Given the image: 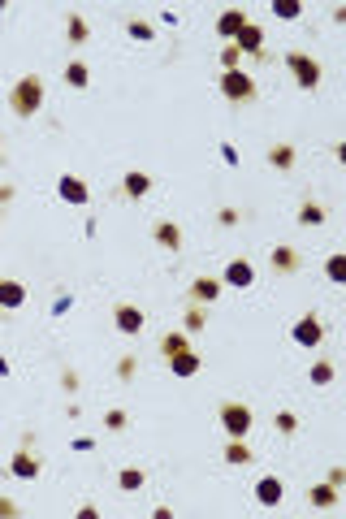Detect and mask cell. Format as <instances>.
I'll return each instance as SVG.
<instances>
[{
  "label": "cell",
  "instance_id": "obj_1",
  "mask_svg": "<svg viewBox=\"0 0 346 519\" xmlns=\"http://www.w3.org/2000/svg\"><path fill=\"white\" fill-rule=\"evenodd\" d=\"M9 104H13V112H18V117H35V112H39V104H44V83H39L35 74H26L22 83L13 87Z\"/></svg>",
  "mask_w": 346,
  "mask_h": 519
},
{
  "label": "cell",
  "instance_id": "obj_2",
  "mask_svg": "<svg viewBox=\"0 0 346 519\" xmlns=\"http://www.w3.org/2000/svg\"><path fill=\"white\" fill-rule=\"evenodd\" d=\"M221 91H225V100H234V104H247V100H256V83L247 78L242 70H229L221 78Z\"/></svg>",
  "mask_w": 346,
  "mask_h": 519
},
{
  "label": "cell",
  "instance_id": "obj_3",
  "mask_svg": "<svg viewBox=\"0 0 346 519\" xmlns=\"http://www.w3.org/2000/svg\"><path fill=\"white\" fill-rule=\"evenodd\" d=\"M286 65H290V74L299 78V87H303V91H311V87L320 83V65L311 61V57H303V52H290V57H286Z\"/></svg>",
  "mask_w": 346,
  "mask_h": 519
},
{
  "label": "cell",
  "instance_id": "obj_4",
  "mask_svg": "<svg viewBox=\"0 0 346 519\" xmlns=\"http://www.w3.org/2000/svg\"><path fill=\"white\" fill-rule=\"evenodd\" d=\"M221 424H225L229 437H242L247 429H251V411H247L242 402H229V407L221 411Z\"/></svg>",
  "mask_w": 346,
  "mask_h": 519
},
{
  "label": "cell",
  "instance_id": "obj_5",
  "mask_svg": "<svg viewBox=\"0 0 346 519\" xmlns=\"http://www.w3.org/2000/svg\"><path fill=\"white\" fill-rule=\"evenodd\" d=\"M320 337H325V329H320L316 316H303L299 324H294V342H299V346H316Z\"/></svg>",
  "mask_w": 346,
  "mask_h": 519
},
{
  "label": "cell",
  "instance_id": "obj_6",
  "mask_svg": "<svg viewBox=\"0 0 346 519\" xmlns=\"http://www.w3.org/2000/svg\"><path fill=\"white\" fill-rule=\"evenodd\" d=\"M234 48H238V52H260V48H265V30L247 22L238 35H234Z\"/></svg>",
  "mask_w": 346,
  "mask_h": 519
},
{
  "label": "cell",
  "instance_id": "obj_7",
  "mask_svg": "<svg viewBox=\"0 0 346 519\" xmlns=\"http://www.w3.org/2000/svg\"><path fill=\"white\" fill-rule=\"evenodd\" d=\"M256 498H260V507H277V502H282V480L265 476V480L256 484Z\"/></svg>",
  "mask_w": 346,
  "mask_h": 519
},
{
  "label": "cell",
  "instance_id": "obj_8",
  "mask_svg": "<svg viewBox=\"0 0 346 519\" xmlns=\"http://www.w3.org/2000/svg\"><path fill=\"white\" fill-rule=\"evenodd\" d=\"M225 282H229V286H238V290H247V286L256 282V273H251V264H247V260H234V264L225 268Z\"/></svg>",
  "mask_w": 346,
  "mask_h": 519
},
{
  "label": "cell",
  "instance_id": "obj_9",
  "mask_svg": "<svg viewBox=\"0 0 346 519\" xmlns=\"http://www.w3.org/2000/svg\"><path fill=\"white\" fill-rule=\"evenodd\" d=\"M242 26H247V13H242V9H225L221 22H217V30H221V35H229V39H234Z\"/></svg>",
  "mask_w": 346,
  "mask_h": 519
},
{
  "label": "cell",
  "instance_id": "obj_10",
  "mask_svg": "<svg viewBox=\"0 0 346 519\" xmlns=\"http://www.w3.org/2000/svg\"><path fill=\"white\" fill-rule=\"evenodd\" d=\"M57 190H61V199H70V204H87V186H82L78 177H70V173L61 177V186H57Z\"/></svg>",
  "mask_w": 346,
  "mask_h": 519
},
{
  "label": "cell",
  "instance_id": "obj_11",
  "mask_svg": "<svg viewBox=\"0 0 346 519\" xmlns=\"http://www.w3.org/2000/svg\"><path fill=\"white\" fill-rule=\"evenodd\" d=\"M117 329L122 333H139L143 329V312L139 307H117Z\"/></svg>",
  "mask_w": 346,
  "mask_h": 519
},
{
  "label": "cell",
  "instance_id": "obj_12",
  "mask_svg": "<svg viewBox=\"0 0 346 519\" xmlns=\"http://www.w3.org/2000/svg\"><path fill=\"white\" fill-rule=\"evenodd\" d=\"M13 476H18V480H35V476H39V463L30 459L26 450H22V454H13Z\"/></svg>",
  "mask_w": 346,
  "mask_h": 519
},
{
  "label": "cell",
  "instance_id": "obj_13",
  "mask_svg": "<svg viewBox=\"0 0 346 519\" xmlns=\"http://www.w3.org/2000/svg\"><path fill=\"white\" fill-rule=\"evenodd\" d=\"M156 242H160V247H169V251H177V247H182V234H177L173 221H160L156 225Z\"/></svg>",
  "mask_w": 346,
  "mask_h": 519
},
{
  "label": "cell",
  "instance_id": "obj_14",
  "mask_svg": "<svg viewBox=\"0 0 346 519\" xmlns=\"http://www.w3.org/2000/svg\"><path fill=\"white\" fill-rule=\"evenodd\" d=\"M169 368L177 372V377H195V368H200V360H195L191 351H177V355H169Z\"/></svg>",
  "mask_w": 346,
  "mask_h": 519
},
{
  "label": "cell",
  "instance_id": "obj_15",
  "mask_svg": "<svg viewBox=\"0 0 346 519\" xmlns=\"http://www.w3.org/2000/svg\"><path fill=\"white\" fill-rule=\"evenodd\" d=\"M217 295H221V286L212 282V277H200V282L191 286V299H195V303H212Z\"/></svg>",
  "mask_w": 346,
  "mask_h": 519
},
{
  "label": "cell",
  "instance_id": "obj_16",
  "mask_svg": "<svg viewBox=\"0 0 346 519\" xmlns=\"http://www.w3.org/2000/svg\"><path fill=\"white\" fill-rule=\"evenodd\" d=\"M22 299H26V290L18 282H0V307H22Z\"/></svg>",
  "mask_w": 346,
  "mask_h": 519
},
{
  "label": "cell",
  "instance_id": "obj_17",
  "mask_svg": "<svg viewBox=\"0 0 346 519\" xmlns=\"http://www.w3.org/2000/svg\"><path fill=\"white\" fill-rule=\"evenodd\" d=\"M273 268L294 273V268H299V251H290V247H277V251H273Z\"/></svg>",
  "mask_w": 346,
  "mask_h": 519
},
{
  "label": "cell",
  "instance_id": "obj_18",
  "mask_svg": "<svg viewBox=\"0 0 346 519\" xmlns=\"http://www.w3.org/2000/svg\"><path fill=\"white\" fill-rule=\"evenodd\" d=\"M225 459L234 463V467H247V463H251V450L242 446V437H234V442H229V450H225Z\"/></svg>",
  "mask_w": 346,
  "mask_h": 519
},
{
  "label": "cell",
  "instance_id": "obj_19",
  "mask_svg": "<svg viewBox=\"0 0 346 519\" xmlns=\"http://www.w3.org/2000/svg\"><path fill=\"white\" fill-rule=\"evenodd\" d=\"M307 498H311V507H334V502H338V489H334V484H316Z\"/></svg>",
  "mask_w": 346,
  "mask_h": 519
},
{
  "label": "cell",
  "instance_id": "obj_20",
  "mask_svg": "<svg viewBox=\"0 0 346 519\" xmlns=\"http://www.w3.org/2000/svg\"><path fill=\"white\" fill-rule=\"evenodd\" d=\"M147 186H152V182H147V173H126V195H130V199L147 195Z\"/></svg>",
  "mask_w": 346,
  "mask_h": 519
},
{
  "label": "cell",
  "instance_id": "obj_21",
  "mask_svg": "<svg viewBox=\"0 0 346 519\" xmlns=\"http://www.w3.org/2000/svg\"><path fill=\"white\" fill-rule=\"evenodd\" d=\"M87 65H78V61H70V65H65V83H70V87H87Z\"/></svg>",
  "mask_w": 346,
  "mask_h": 519
},
{
  "label": "cell",
  "instance_id": "obj_22",
  "mask_svg": "<svg viewBox=\"0 0 346 519\" xmlns=\"http://www.w3.org/2000/svg\"><path fill=\"white\" fill-rule=\"evenodd\" d=\"M269 160H273L277 169H290V165H294V148H286V143H282V148H273V152H269Z\"/></svg>",
  "mask_w": 346,
  "mask_h": 519
},
{
  "label": "cell",
  "instance_id": "obj_23",
  "mask_svg": "<svg viewBox=\"0 0 346 519\" xmlns=\"http://www.w3.org/2000/svg\"><path fill=\"white\" fill-rule=\"evenodd\" d=\"M299 221H303V225H320V221H325V208H320V204H303V208H299Z\"/></svg>",
  "mask_w": 346,
  "mask_h": 519
},
{
  "label": "cell",
  "instance_id": "obj_24",
  "mask_svg": "<svg viewBox=\"0 0 346 519\" xmlns=\"http://www.w3.org/2000/svg\"><path fill=\"white\" fill-rule=\"evenodd\" d=\"M329 282H346V255H329Z\"/></svg>",
  "mask_w": 346,
  "mask_h": 519
},
{
  "label": "cell",
  "instance_id": "obj_25",
  "mask_svg": "<svg viewBox=\"0 0 346 519\" xmlns=\"http://www.w3.org/2000/svg\"><path fill=\"white\" fill-rule=\"evenodd\" d=\"M334 381V364H311V385H329Z\"/></svg>",
  "mask_w": 346,
  "mask_h": 519
},
{
  "label": "cell",
  "instance_id": "obj_26",
  "mask_svg": "<svg viewBox=\"0 0 346 519\" xmlns=\"http://www.w3.org/2000/svg\"><path fill=\"white\" fill-rule=\"evenodd\" d=\"M277 18H299V0H273Z\"/></svg>",
  "mask_w": 346,
  "mask_h": 519
},
{
  "label": "cell",
  "instance_id": "obj_27",
  "mask_svg": "<svg viewBox=\"0 0 346 519\" xmlns=\"http://www.w3.org/2000/svg\"><path fill=\"white\" fill-rule=\"evenodd\" d=\"M160 351H164V355H177V351H186V337H182V333H169V337L160 342Z\"/></svg>",
  "mask_w": 346,
  "mask_h": 519
},
{
  "label": "cell",
  "instance_id": "obj_28",
  "mask_svg": "<svg viewBox=\"0 0 346 519\" xmlns=\"http://www.w3.org/2000/svg\"><path fill=\"white\" fill-rule=\"evenodd\" d=\"M139 484H143V472L139 467H126L122 472V489H139Z\"/></svg>",
  "mask_w": 346,
  "mask_h": 519
},
{
  "label": "cell",
  "instance_id": "obj_29",
  "mask_svg": "<svg viewBox=\"0 0 346 519\" xmlns=\"http://www.w3.org/2000/svg\"><path fill=\"white\" fill-rule=\"evenodd\" d=\"M238 57H242L238 48H225V52H221V61H225V74H229V70H238Z\"/></svg>",
  "mask_w": 346,
  "mask_h": 519
},
{
  "label": "cell",
  "instance_id": "obj_30",
  "mask_svg": "<svg viewBox=\"0 0 346 519\" xmlns=\"http://www.w3.org/2000/svg\"><path fill=\"white\" fill-rule=\"evenodd\" d=\"M277 429H282V433H294V429H299V420H294L290 411H282V415H277Z\"/></svg>",
  "mask_w": 346,
  "mask_h": 519
},
{
  "label": "cell",
  "instance_id": "obj_31",
  "mask_svg": "<svg viewBox=\"0 0 346 519\" xmlns=\"http://www.w3.org/2000/svg\"><path fill=\"white\" fill-rule=\"evenodd\" d=\"M70 39H87V22L82 18H70Z\"/></svg>",
  "mask_w": 346,
  "mask_h": 519
},
{
  "label": "cell",
  "instance_id": "obj_32",
  "mask_svg": "<svg viewBox=\"0 0 346 519\" xmlns=\"http://www.w3.org/2000/svg\"><path fill=\"white\" fill-rule=\"evenodd\" d=\"M130 35H135V39H152V26H143V22H130Z\"/></svg>",
  "mask_w": 346,
  "mask_h": 519
},
{
  "label": "cell",
  "instance_id": "obj_33",
  "mask_svg": "<svg viewBox=\"0 0 346 519\" xmlns=\"http://www.w3.org/2000/svg\"><path fill=\"white\" fill-rule=\"evenodd\" d=\"M108 429H126V415L122 411H108Z\"/></svg>",
  "mask_w": 346,
  "mask_h": 519
}]
</instances>
